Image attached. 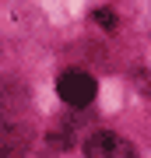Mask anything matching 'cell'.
Here are the masks:
<instances>
[{"instance_id": "1", "label": "cell", "mask_w": 151, "mask_h": 158, "mask_svg": "<svg viewBox=\"0 0 151 158\" xmlns=\"http://www.w3.org/2000/svg\"><path fill=\"white\" fill-rule=\"evenodd\" d=\"M56 91H60V98L67 102V106L81 109V106H91L99 85H95V77L84 74V70H63L60 77H56Z\"/></svg>"}, {"instance_id": "2", "label": "cell", "mask_w": 151, "mask_h": 158, "mask_svg": "<svg viewBox=\"0 0 151 158\" xmlns=\"http://www.w3.org/2000/svg\"><path fill=\"white\" fill-rule=\"evenodd\" d=\"M84 158H137V151H134V144L123 141L120 134L102 130V134H91L88 141H84Z\"/></svg>"}, {"instance_id": "3", "label": "cell", "mask_w": 151, "mask_h": 158, "mask_svg": "<svg viewBox=\"0 0 151 158\" xmlns=\"http://www.w3.org/2000/svg\"><path fill=\"white\" fill-rule=\"evenodd\" d=\"M32 134L25 123H18L14 116H0V158H25Z\"/></svg>"}, {"instance_id": "4", "label": "cell", "mask_w": 151, "mask_h": 158, "mask_svg": "<svg viewBox=\"0 0 151 158\" xmlns=\"http://www.w3.org/2000/svg\"><path fill=\"white\" fill-rule=\"evenodd\" d=\"M25 85L18 77H7V74H0V116H18L25 109Z\"/></svg>"}, {"instance_id": "5", "label": "cell", "mask_w": 151, "mask_h": 158, "mask_svg": "<svg viewBox=\"0 0 151 158\" xmlns=\"http://www.w3.org/2000/svg\"><path fill=\"white\" fill-rule=\"evenodd\" d=\"M91 18H95L102 28H116V25H120V21H116V14H112V11H106V7H99V11L91 14Z\"/></svg>"}]
</instances>
